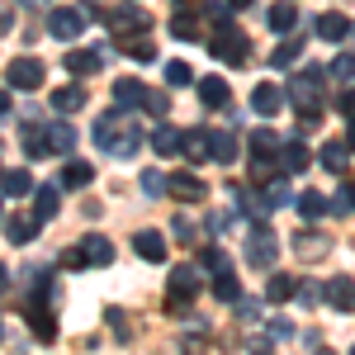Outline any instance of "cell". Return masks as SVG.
Returning <instances> with one entry per match:
<instances>
[{"label":"cell","mask_w":355,"mask_h":355,"mask_svg":"<svg viewBox=\"0 0 355 355\" xmlns=\"http://www.w3.org/2000/svg\"><path fill=\"white\" fill-rule=\"evenodd\" d=\"M85 85H57L53 90V110L57 114H76V110H85Z\"/></svg>","instance_id":"cb8c5ba5"},{"label":"cell","mask_w":355,"mask_h":355,"mask_svg":"<svg viewBox=\"0 0 355 355\" xmlns=\"http://www.w3.org/2000/svg\"><path fill=\"white\" fill-rule=\"evenodd\" d=\"M152 147H157V157H175V152H185V137L175 133L171 123H157V133H152Z\"/></svg>","instance_id":"1f68e13d"},{"label":"cell","mask_w":355,"mask_h":355,"mask_svg":"<svg viewBox=\"0 0 355 355\" xmlns=\"http://www.w3.org/2000/svg\"><path fill=\"white\" fill-rule=\"evenodd\" d=\"M327 71L322 67H308V71H299L294 81L284 85L289 90V105L299 110V133H313L318 123H322V100H327Z\"/></svg>","instance_id":"7a4b0ae2"},{"label":"cell","mask_w":355,"mask_h":355,"mask_svg":"<svg viewBox=\"0 0 355 355\" xmlns=\"http://www.w3.org/2000/svg\"><path fill=\"white\" fill-rule=\"evenodd\" d=\"M294 209H299L303 223H313V218H322V214H331V199H322L318 190H303V194H294Z\"/></svg>","instance_id":"d4e9b609"},{"label":"cell","mask_w":355,"mask_h":355,"mask_svg":"<svg viewBox=\"0 0 355 355\" xmlns=\"http://www.w3.org/2000/svg\"><path fill=\"white\" fill-rule=\"evenodd\" d=\"M166 194L180 199V204H199V199L209 194V185H204L194 171H175V175H166Z\"/></svg>","instance_id":"8fae6325"},{"label":"cell","mask_w":355,"mask_h":355,"mask_svg":"<svg viewBox=\"0 0 355 355\" xmlns=\"http://www.w3.org/2000/svg\"><path fill=\"white\" fill-rule=\"evenodd\" d=\"M95 180V166L90 162H67L62 166V190H85Z\"/></svg>","instance_id":"f546056e"},{"label":"cell","mask_w":355,"mask_h":355,"mask_svg":"<svg viewBox=\"0 0 355 355\" xmlns=\"http://www.w3.org/2000/svg\"><path fill=\"white\" fill-rule=\"evenodd\" d=\"M105 322H110L114 331H128V322H123V313H119V308H110V313H105Z\"/></svg>","instance_id":"c3c4849f"},{"label":"cell","mask_w":355,"mask_h":355,"mask_svg":"<svg viewBox=\"0 0 355 355\" xmlns=\"http://www.w3.org/2000/svg\"><path fill=\"white\" fill-rule=\"evenodd\" d=\"M199 266H175L171 270V289H166V313L171 318H185V308L199 299Z\"/></svg>","instance_id":"8992f818"},{"label":"cell","mask_w":355,"mask_h":355,"mask_svg":"<svg viewBox=\"0 0 355 355\" xmlns=\"http://www.w3.org/2000/svg\"><path fill=\"white\" fill-rule=\"evenodd\" d=\"M119 53H128V57H133V62H152V57H157V48H152V38L142 33V38H133V43H123Z\"/></svg>","instance_id":"f35d334b"},{"label":"cell","mask_w":355,"mask_h":355,"mask_svg":"<svg viewBox=\"0 0 355 355\" xmlns=\"http://www.w3.org/2000/svg\"><path fill=\"white\" fill-rule=\"evenodd\" d=\"M346 142H351V152H355V119H346Z\"/></svg>","instance_id":"816d5d0a"},{"label":"cell","mask_w":355,"mask_h":355,"mask_svg":"<svg viewBox=\"0 0 355 355\" xmlns=\"http://www.w3.org/2000/svg\"><path fill=\"white\" fill-rule=\"evenodd\" d=\"M199 266H204V270H227L232 261H227V251H223V246H204V256H199Z\"/></svg>","instance_id":"60d3db41"},{"label":"cell","mask_w":355,"mask_h":355,"mask_svg":"<svg viewBox=\"0 0 355 355\" xmlns=\"http://www.w3.org/2000/svg\"><path fill=\"white\" fill-rule=\"evenodd\" d=\"M171 232H175V242H185V246H194V237H199V232H194V223L185 218V214H180V218H171Z\"/></svg>","instance_id":"b9f144b4"},{"label":"cell","mask_w":355,"mask_h":355,"mask_svg":"<svg viewBox=\"0 0 355 355\" xmlns=\"http://www.w3.org/2000/svg\"><path fill=\"white\" fill-rule=\"evenodd\" d=\"M90 10H95V5H90ZM95 19H105V24H110V33L119 38V48H123V43H133V38H142V33L152 28V15H147V10H137V5H119V10H105V15L95 10Z\"/></svg>","instance_id":"277c9868"},{"label":"cell","mask_w":355,"mask_h":355,"mask_svg":"<svg viewBox=\"0 0 355 355\" xmlns=\"http://www.w3.org/2000/svg\"><path fill=\"white\" fill-rule=\"evenodd\" d=\"M0 218H5V209H0Z\"/></svg>","instance_id":"9f6ffc18"},{"label":"cell","mask_w":355,"mask_h":355,"mask_svg":"<svg viewBox=\"0 0 355 355\" xmlns=\"http://www.w3.org/2000/svg\"><path fill=\"white\" fill-rule=\"evenodd\" d=\"M166 81L171 85H190V67H185V62H166Z\"/></svg>","instance_id":"7bdbcfd3"},{"label":"cell","mask_w":355,"mask_h":355,"mask_svg":"<svg viewBox=\"0 0 355 355\" xmlns=\"http://www.w3.org/2000/svg\"><path fill=\"white\" fill-rule=\"evenodd\" d=\"M90 19H95V10L90 5H57L53 15H48V28H53V38H81L85 28H90Z\"/></svg>","instance_id":"ba28073f"},{"label":"cell","mask_w":355,"mask_h":355,"mask_svg":"<svg viewBox=\"0 0 355 355\" xmlns=\"http://www.w3.org/2000/svg\"><path fill=\"white\" fill-rule=\"evenodd\" d=\"M294 294H299V279H294V275H270V279H266V299L270 303H289Z\"/></svg>","instance_id":"d6a6232c"},{"label":"cell","mask_w":355,"mask_h":355,"mask_svg":"<svg viewBox=\"0 0 355 355\" xmlns=\"http://www.w3.org/2000/svg\"><path fill=\"white\" fill-rule=\"evenodd\" d=\"M327 303L336 308V313H355V279H346V275H336V279H327Z\"/></svg>","instance_id":"d6986e66"},{"label":"cell","mask_w":355,"mask_h":355,"mask_svg":"<svg viewBox=\"0 0 355 355\" xmlns=\"http://www.w3.org/2000/svg\"><path fill=\"white\" fill-rule=\"evenodd\" d=\"M0 190L10 194V199H19V194H33V175H28V171H5V175H0Z\"/></svg>","instance_id":"836d02e7"},{"label":"cell","mask_w":355,"mask_h":355,"mask_svg":"<svg viewBox=\"0 0 355 355\" xmlns=\"http://www.w3.org/2000/svg\"><path fill=\"white\" fill-rule=\"evenodd\" d=\"M114 105L119 110H142L147 105V85L137 81V76H119L114 81Z\"/></svg>","instance_id":"9a60e30c"},{"label":"cell","mask_w":355,"mask_h":355,"mask_svg":"<svg viewBox=\"0 0 355 355\" xmlns=\"http://www.w3.org/2000/svg\"><path fill=\"white\" fill-rule=\"evenodd\" d=\"M38 227H43V223L33 218V214H5V237H10L15 246H28L33 237H38Z\"/></svg>","instance_id":"e0dca14e"},{"label":"cell","mask_w":355,"mask_h":355,"mask_svg":"<svg viewBox=\"0 0 355 355\" xmlns=\"http://www.w3.org/2000/svg\"><path fill=\"white\" fill-rule=\"evenodd\" d=\"M284 100H289V90H284V85H256V90H251V110L261 114V119H275V114L284 110Z\"/></svg>","instance_id":"7c38bea8"},{"label":"cell","mask_w":355,"mask_h":355,"mask_svg":"<svg viewBox=\"0 0 355 355\" xmlns=\"http://www.w3.org/2000/svg\"><path fill=\"white\" fill-rule=\"evenodd\" d=\"M24 313H28V327H33V336H43V341H53V336H57V318L48 313V303H38V294L28 299Z\"/></svg>","instance_id":"ffe728a7"},{"label":"cell","mask_w":355,"mask_h":355,"mask_svg":"<svg viewBox=\"0 0 355 355\" xmlns=\"http://www.w3.org/2000/svg\"><path fill=\"white\" fill-rule=\"evenodd\" d=\"M24 5H43V0H24Z\"/></svg>","instance_id":"11a10c76"},{"label":"cell","mask_w":355,"mask_h":355,"mask_svg":"<svg viewBox=\"0 0 355 355\" xmlns=\"http://www.w3.org/2000/svg\"><path fill=\"white\" fill-rule=\"evenodd\" d=\"M318 162L327 166L331 175H341V171H346V162H351V142H341V137H331V142H322Z\"/></svg>","instance_id":"7402d4cb"},{"label":"cell","mask_w":355,"mask_h":355,"mask_svg":"<svg viewBox=\"0 0 355 355\" xmlns=\"http://www.w3.org/2000/svg\"><path fill=\"white\" fill-rule=\"evenodd\" d=\"M214 162H223V166L237 162V133H223V128H214Z\"/></svg>","instance_id":"e575fe53"},{"label":"cell","mask_w":355,"mask_h":355,"mask_svg":"<svg viewBox=\"0 0 355 355\" xmlns=\"http://www.w3.org/2000/svg\"><path fill=\"white\" fill-rule=\"evenodd\" d=\"M346 33H351V19H346V15H336V10L318 19V38H327V43H346Z\"/></svg>","instance_id":"4dcf8cb0"},{"label":"cell","mask_w":355,"mask_h":355,"mask_svg":"<svg viewBox=\"0 0 355 355\" xmlns=\"http://www.w3.org/2000/svg\"><path fill=\"white\" fill-rule=\"evenodd\" d=\"M105 67V53H95V48H76V53H67V71L81 81V76H95Z\"/></svg>","instance_id":"44dd1931"},{"label":"cell","mask_w":355,"mask_h":355,"mask_svg":"<svg viewBox=\"0 0 355 355\" xmlns=\"http://www.w3.org/2000/svg\"><path fill=\"white\" fill-rule=\"evenodd\" d=\"M294 299H299L303 308H313V303H318V299H327V294H322L318 284H299V294H294Z\"/></svg>","instance_id":"7dc6e473"},{"label":"cell","mask_w":355,"mask_h":355,"mask_svg":"<svg viewBox=\"0 0 355 355\" xmlns=\"http://www.w3.org/2000/svg\"><path fill=\"white\" fill-rule=\"evenodd\" d=\"M142 190L147 194H166V175L162 171H142Z\"/></svg>","instance_id":"f6af8a7d"},{"label":"cell","mask_w":355,"mask_h":355,"mask_svg":"<svg viewBox=\"0 0 355 355\" xmlns=\"http://www.w3.org/2000/svg\"><path fill=\"white\" fill-rule=\"evenodd\" d=\"M142 110H147V114H157V119H162V114L171 110V100H166V95H157V90H147V105H142Z\"/></svg>","instance_id":"bcb514c9"},{"label":"cell","mask_w":355,"mask_h":355,"mask_svg":"<svg viewBox=\"0 0 355 355\" xmlns=\"http://www.w3.org/2000/svg\"><path fill=\"white\" fill-rule=\"evenodd\" d=\"M308 162H313V157H308V147H303L299 137L279 147V166H284V175H299V171H308Z\"/></svg>","instance_id":"83f0119b"},{"label":"cell","mask_w":355,"mask_h":355,"mask_svg":"<svg viewBox=\"0 0 355 355\" xmlns=\"http://www.w3.org/2000/svg\"><path fill=\"white\" fill-rule=\"evenodd\" d=\"M71 142H76V133H71V123H24V152L28 162H43V157H62V152H71Z\"/></svg>","instance_id":"3957f363"},{"label":"cell","mask_w":355,"mask_h":355,"mask_svg":"<svg viewBox=\"0 0 355 355\" xmlns=\"http://www.w3.org/2000/svg\"><path fill=\"white\" fill-rule=\"evenodd\" d=\"M299 53H303L299 38H284V43L270 53V67H294V62H299Z\"/></svg>","instance_id":"d590c367"},{"label":"cell","mask_w":355,"mask_h":355,"mask_svg":"<svg viewBox=\"0 0 355 355\" xmlns=\"http://www.w3.org/2000/svg\"><path fill=\"white\" fill-rule=\"evenodd\" d=\"M5 81L15 85V90H43V85H48V67H43L38 57H15V62L5 67Z\"/></svg>","instance_id":"9c48e42d"},{"label":"cell","mask_w":355,"mask_h":355,"mask_svg":"<svg viewBox=\"0 0 355 355\" xmlns=\"http://www.w3.org/2000/svg\"><path fill=\"white\" fill-rule=\"evenodd\" d=\"M331 76H336L341 85H351L355 81V53H341V57H336V62H331Z\"/></svg>","instance_id":"ab89813d"},{"label":"cell","mask_w":355,"mask_h":355,"mask_svg":"<svg viewBox=\"0 0 355 355\" xmlns=\"http://www.w3.org/2000/svg\"><path fill=\"white\" fill-rule=\"evenodd\" d=\"M209 43H214L209 53L218 57L223 67H246V62H251V38H246V33L232 24V19L214 28V38H209Z\"/></svg>","instance_id":"5b68a950"},{"label":"cell","mask_w":355,"mask_h":355,"mask_svg":"<svg viewBox=\"0 0 355 355\" xmlns=\"http://www.w3.org/2000/svg\"><path fill=\"white\" fill-rule=\"evenodd\" d=\"M331 214H355V180H341V190L331 194Z\"/></svg>","instance_id":"74e56055"},{"label":"cell","mask_w":355,"mask_h":355,"mask_svg":"<svg viewBox=\"0 0 355 355\" xmlns=\"http://www.w3.org/2000/svg\"><path fill=\"white\" fill-rule=\"evenodd\" d=\"M110 261H114V242H110V237H95V232H90V237H81L76 246H67V251H62V266H67V270L110 266Z\"/></svg>","instance_id":"52a82bcc"},{"label":"cell","mask_w":355,"mask_h":355,"mask_svg":"<svg viewBox=\"0 0 355 355\" xmlns=\"http://www.w3.org/2000/svg\"><path fill=\"white\" fill-rule=\"evenodd\" d=\"M266 24H270L275 33H294V24H299V10H294L289 0H275L270 10H266Z\"/></svg>","instance_id":"4316f807"},{"label":"cell","mask_w":355,"mask_h":355,"mask_svg":"<svg viewBox=\"0 0 355 355\" xmlns=\"http://www.w3.org/2000/svg\"><path fill=\"white\" fill-rule=\"evenodd\" d=\"M214 299L218 303H237L242 299V279L232 275V266H227V270H214Z\"/></svg>","instance_id":"f1b7e54d"},{"label":"cell","mask_w":355,"mask_h":355,"mask_svg":"<svg viewBox=\"0 0 355 355\" xmlns=\"http://www.w3.org/2000/svg\"><path fill=\"white\" fill-rule=\"evenodd\" d=\"M95 147H100L105 157L128 162L137 147H142V128L128 119V110H119V105H114L110 114H100V119H95Z\"/></svg>","instance_id":"6da1fadb"},{"label":"cell","mask_w":355,"mask_h":355,"mask_svg":"<svg viewBox=\"0 0 355 355\" xmlns=\"http://www.w3.org/2000/svg\"><path fill=\"white\" fill-rule=\"evenodd\" d=\"M336 110H341V119H355V81L336 95Z\"/></svg>","instance_id":"ee69618b"},{"label":"cell","mask_w":355,"mask_h":355,"mask_svg":"<svg viewBox=\"0 0 355 355\" xmlns=\"http://www.w3.org/2000/svg\"><path fill=\"white\" fill-rule=\"evenodd\" d=\"M194 90H199V100H204L209 110H227V105H232V85L223 81V76H199Z\"/></svg>","instance_id":"5bb4252c"},{"label":"cell","mask_w":355,"mask_h":355,"mask_svg":"<svg viewBox=\"0 0 355 355\" xmlns=\"http://www.w3.org/2000/svg\"><path fill=\"white\" fill-rule=\"evenodd\" d=\"M5 289H10V270L0 266V294H5Z\"/></svg>","instance_id":"f5cc1de1"},{"label":"cell","mask_w":355,"mask_h":355,"mask_svg":"<svg viewBox=\"0 0 355 355\" xmlns=\"http://www.w3.org/2000/svg\"><path fill=\"white\" fill-rule=\"evenodd\" d=\"M10 28H15V10H5V5H0V38H5Z\"/></svg>","instance_id":"681fc988"},{"label":"cell","mask_w":355,"mask_h":355,"mask_svg":"<svg viewBox=\"0 0 355 355\" xmlns=\"http://www.w3.org/2000/svg\"><path fill=\"white\" fill-rule=\"evenodd\" d=\"M133 251L142 256V261L162 266V261H166V237H162V232H152V227H142V232H133Z\"/></svg>","instance_id":"ac0fdd59"},{"label":"cell","mask_w":355,"mask_h":355,"mask_svg":"<svg viewBox=\"0 0 355 355\" xmlns=\"http://www.w3.org/2000/svg\"><path fill=\"white\" fill-rule=\"evenodd\" d=\"M294 251H299L303 261H322V256L331 251V237H327V232H318V227H303L299 237H294Z\"/></svg>","instance_id":"2e32d148"},{"label":"cell","mask_w":355,"mask_h":355,"mask_svg":"<svg viewBox=\"0 0 355 355\" xmlns=\"http://www.w3.org/2000/svg\"><path fill=\"white\" fill-rule=\"evenodd\" d=\"M227 5H232V10H242V5H251V0H227Z\"/></svg>","instance_id":"db71d44e"},{"label":"cell","mask_w":355,"mask_h":355,"mask_svg":"<svg viewBox=\"0 0 355 355\" xmlns=\"http://www.w3.org/2000/svg\"><path fill=\"white\" fill-rule=\"evenodd\" d=\"M62 199V185H43V190H33V218L38 223H48V218H57V204Z\"/></svg>","instance_id":"484cf974"},{"label":"cell","mask_w":355,"mask_h":355,"mask_svg":"<svg viewBox=\"0 0 355 355\" xmlns=\"http://www.w3.org/2000/svg\"><path fill=\"white\" fill-rule=\"evenodd\" d=\"M10 110H15V100H10V90H0V119H10Z\"/></svg>","instance_id":"f907efd6"},{"label":"cell","mask_w":355,"mask_h":355,"mask_svg":"<svg viewBox=\"0 0 355 355\" xmlns=\"http://www.w3.org/2000/svg\"><path fill=\"white\" fill-rule=\"evenodd\" d=\"M185 157H190V162H214V128L185 133Z\"/></svg>","instance_id":"603a6c76"},{"label":"cell","mask_w":355,"mask_h":355,"mask_svg":"<svg viewBox=\"0 0 355 355\" xmlns=\"http://www.w3.org/2000/svg\"><path fill=\"white\" fill-rule=\"evenodd\" d=\"M171 33L185 38V43H194V38L204 33V10H199V5H180V10L171 15Z\"/></svg>","instance_id":"4fadbf2b"},{"label":"cell","mask_w":355,"mask_h":355,"mask_svg":"<svg viewBox=\"0 0 355 355\" xmlns=\"http://www.w3.org/2000/svg\"><path fill=\"white\" fill-rule=\"evenodd\" d=\"M251 152H261V157H279V137L270 128H256L251 133Z\"/></svg>","instance_id":"8d00e7d4"},{"label":"cell","mask_w":355,"mask_h":355,"mask_svg":"<svg viewBox=\"0 0 355 355\" xmlns=\"http://www.w3.org/2000/svg\"><path fill=\"white\" fill-rule=\"evenodd\" d=\"M275 256H279V242H275L270 227H251V237H246V261L256 266V270H270Z\"/></svg>","instance_id":"30bf717a"}]
</instances>
